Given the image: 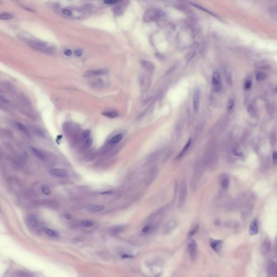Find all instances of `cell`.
I'll return each instance as SVG.
<instances>
[{"label":"cell","instance_id":"cell-1","mask_svg":"<svg viewBox=\"0 0 277 277\" xmlns=\"http://www.w3.org/2000/svg\"><path fill=\"white\" fill-rule=\"evenodd\" d=\"M19 38L26 44L38 51L49 55H52L56 52L55 48L48 43L27 36L23 34L19 35Z\"/></svg>","mask_w":277,"mask_h":277},{"label":"cell","instance_id":"cell-2","mask_svg":"<svg viewBox=\"0 0 277 277\" xmlns=\"http://www.w3.org/2000/svg\"><path fill=\"white\" fill-rule=\"evenodd\" d=\"M164 13L160 10L150 9L146 11L144 15V19L147 22L155 21L163 16Z\"/></svg>","mask_w":277,"mask_h":277},{"label":"cell","instance_id":"cell-3","mask_svg":"<svg viewBox=\"0 0 277 277\" xmlns=\"http://www.w3.org/2000/svg\"><path fill=\"white\" fill-rule=\"evenodd\" d=\"M212 85L213 87L214 90L215 92H220L222 90V84H221V78L220 73L215 71L213 73L212 75Z\"/></svg>","mask_w":277,"mask_h":277},{"label":"cell","instance_id":"cell-4","mask_svg":"<svg viewBox=\"0 0 277 277\" xmlns=\"http://www.w3.org/2000/svg\"><path fill=\"white\" fill-rule=\"evenodd\" d=\"M187 184L185 181H183L181 184L179 191V206L180 207L184 205L186 196H187Z\"/></svg>","mask_w":277,"mask_h":277},{"label":"cell","instance_id":"cell-5","mask_svg":"<svg viewBox=\"0 0 277 277\" xmlns=\"http://www.w3.org/2000/svg\"><path fill=\"white\" fill-rule=\"evenodd\" d=\"M188 253H189L190 258L192 260H194L197 257L198 246H197L196 242L194 240H192L191 241H190V243H188Z\"/></svg>","mask_w":277,"mask_h":277},{"label":"cell","instance_id":"cell-6","mask_svg":"<svg viewBox=\"0 0 277 277\" xmlns=\"http://www.w3.org/2000/svg\"><path fill=\"white\" fill-rule=\"evenodd\" d=\"M27 222L30 229L36 228L39 224V220L38 217L34 214H30L27 218Z\"/></svg>","mask_w":277,"mask_h":277},{"label":"cell","instance_id":"cell-7","mask_svg":"<svg viewBox=\"0 0 277 277\" xmlns=\"http://www.w3.org/2000/svg\"><path fill=\"white\" fill-rule=\"evenodd\" d=\"M108 73V71L106 69H99L97 70H92L86 71L83 76L85 77H92L94 76H100L106 75Z\"/></svg>","mask_w":277,"mask_h":277},{"label":"cell","instance_id":"cell-8","mask_svg":"<svg viewBox=\"0 0 277 277\" xmlns=\"http://www.w3.org/2000/svg\"><path fill=\"white\" fill-rule=\"evenodd\" d=\"M200 97V90L198 87H197L193 92V106L194 111H198L199 106V101Z\"/></svg>","mask_w":277,"mask_h":277},{"label":"cell","instance_id":"cell-9","mask_svg":"<svg viewBox=\"0 0 277 277\" xmlns=\"http://www.w3.org/2000/svg\"><path fill=\"white\" fill-rule=\"evenodd\" d=\"M50 174L52 176L56 178H65L68 176L67 171L64 169H52L50 172Z\"/></svg>","mask_w":277,"mask_h":277},{"label":"cell","instance_id":"cell-10","mask_svg":"<svg viewBox=\"0 0 277 277\" xmlns=\"http://www.w3.org/2000/svg\"><path fill=\"white\" fill-rule=\"evenodd\" d=\"M105 83L101 79H97L90 83V86L94 89H101L105 86Z\"/></svg>","mask_w":277,"mask_h":277},{"label":"cell","instance_id":"cell-11","mask_svg":"<svg viewBox=\"0 0 277 277\" xmlns=\"http://www.w3.org/2000/svg\"><path fill=\"white\" fill-rule=\"evenodd\" d=\"M141 64L142 67L146 71L152 73L154 71V66L153 64L148 60H142L141 61Z\"/></svg>","mask_w":277,"mask_h":277},{"label":"cell","instance_id":"cell-12","mask_svg":"<svg viewBox=\"0 0 277 277\" xmlns=\"http://www.w3.org/2000/svg\"><path fill=\"white\" fill-rule=\"evenodd\" d=\"M177 224L174 220H171L166 224L165 226L164 232L165 234H169L174 230L176 228Z\"/></svg>","mask_w":277,"mask_h":277},{"label":"cell","instance_id":"cell-13","mask_svg":"<svg viewBox=\"0 0 277 277\" xmlns=\"http://www.w3.org/2000/svg\"><path fill=\"white\" fill-rule=\"evenodd\" d=\"M250 234L253 236L258 234V222L257 219H255L251 222V224L250 226Z\"/></svg>","mask_w":277,"mask_h":277},{"label":"cell","instance_id":"cell-14","mask_svg":"<svg viewBox=\"0 0 277 277\" xmlns=\"http://www.w3.org/2000/svg\"><path fill=\"white\" fill-rule=\"evenodd\" d=\"M268 272L271 277H277V266L274 262H270L268 266Z\"/></svg>","mask_w":277,"mask_h":277},{"label":"cell","instance_id":"cell-15","mask_svg":"<svg viewBox=\"0 0 277 277\" xmlns=\"http://www.w3.org/2000/svg\"><path fill=\"white\" fill-rule=\"evenodd\" d=\"M210 245L211 247L213 249L214 251H219L221 249L222 245V241L220 240H211Z\"/></svg>","mask_w":277,"mask_h":277},{"label":"cell","instance_id":"cell-16","mask_svg":"<svg viewBox=\"0 0 277 277\" xmlns=\"http://www.w3.org/2000/svg\"><path fill=\"white\" fill-rule=\"evenodd\" d=\"M105 208V206L103 205H90L87 207L88 210L93 213H97L99 212L100 211H101L102 210H104Z\"/></svg>","mask_w":277,"mask_h":277},{"label":"cell","instance_id":"cell-17","mask_svg":"<svg viewBox=\"0 0 277 277\" xmlns=\"http://www.w3.org/2000/svg\"><path fill=\"white\" fill-rule=\"evenodd\" d=\"M43 231L50 237L52 238H57L59 236V233L55 231V230H53L52 229L47 228V227H44L43 229Z\"/></svg>","mask_w":277,"mask_h":277},{"label":"cell","instance_id":"cell-18","mask_svg":"<svg viewBox=\"0 0 277 277\" xmlns=\"http://www.w3.org/2000/svg\"><path fill=\"white\" fill-rule=\"evenodd\" d=\"M224 73H225V79H226L227 83L229 86H231L232 85V73H231L230 69H229V68H225Z\"/></svg>","mask_w":277,"mask_h":277},{"label":"cell","instance_id":"cell-19","mask_svg":"<svg viewBox=\"0 0 277 277\" xmlns=\"http://www.w3.org/2000/svg\"><path fill=\"white\" fill-rule=\"evenodd\" d=\"M31 150H32V152L34 154V155L36 157L38 158V159L40 160H44L45 159V156L43 155V154L41 152H40V150H37L36 148H34V147H31Z\"/></svg>","mask_w":277,"mask_h":277},{"label":"cell","instance_id":"cell-20","mask_svg":"<svg viewBox=\"0 0 277 277\" xmlns=\"http://www.w3.org/2000/svg\"><path fill=\"white\" fill-rule=\"evenodd\" d=\"M125 228H126V227L125 226L119 225V226H116L113 227L111 229V231L113 234H119L121 232L124 231Z\"/></svg>","mask_w":277,"mask_h":277},{"label":"cell","instance_id":"cell-21","mask_svg":"<svg viewBox=\"0 0 277 277\" xmlns=\"http://www.w3.org/2000/svg\"><path fill=\"white\" fill-rule=\"evenodd\" d=\"M270 246V243L269 240H265L264 241L262 246V251L264 253V254H266L269 252Z\"/></svg>","mask_w":277,"mask_h":277},{"label":"cell","instance_id":"cell-22","mask_svg":"<svg viewBox=\"0 0 277 277\" xmlns=\"http://www.w3.org/2000/svg\"><path fill=\"white\" fill-rule=\"evenodd\" d=\"M102 114L104 116H106L107 118H111V119L115 118L119 115L118 113L116 112V111H110L105 112L103 113Z\"/></svg>","mask_w":277,"mask_h":277},{"label":"cell","instance_id":"cell-23","mask_svg":"<svg viewBox=\"0 0 277 277\" xmlns=\"http://www.w3.org/2000/svg\"><path fill=\"white\" fill-rule=\"evenodd\" d=\"M16 127L19 129L20 131L22 132L23 133H24L27 135L29 136V132L28 129V128L23 125V124L17 122L16 123Z\"/></svg>","mask_w":277,"mask_h":277},{"label":"cell","instance_id":"cell-24","mask_svg":"<svg viewBox=\"0 0 277 277\" xmlns=\"http://www.w3.org/2000/svg\"><path fill=\"white\" fill-rule=\"evenodd\" d=\"M123 138V135L122 134H118L117 135H115L111 138L110 140V143L111 144H116L118 142H120V141Z\"/></svg>","mask_w":277,"mask_h":277},{"label":"cell","instance_id":"cell-25","mask_svg":"<svg viewBox=\"0 0 277 277\" xmlns=\"http://www.w3.org/2000/svg\"><path fill=\"white\" fill-rule=\"evenodd\" d=\"M191 142H192L191 138H190V139L188 140V141H187V143H186V144L185 145V147L183 148V149L181 150V152H180V153H179V154L178 155V157L179 158V157H181L184 155L185 153L187 152V150L189 149L190 147L191 146Z\"/></svg>","mask_w":277,"mask_h":277},{"label":"cell","instance_id":"cell-26","mask_svg":"<svg viewBox=\"0 0 277 277\" xmlns=\"http://www.w3.org/2000/svg\"><path fill=\"white\" fill-rule=\"evenodd\" d=\"M80 10H75V11H74V13H73V10L72 9L65 8V9H62V13L63 14L67 16H73L74 15V13H77Z\"/></svg>","mask_w":277,"mask_h":277},{"label":"cell","instance_id":"cell-27","mask_svg":"<svg viewBox=\"0 0 277 277\" xmlns=\"http://www.w3.org/2000/svg\"><path fill=\"white\" fill-rule=\"evenodd\" d=\"M255 78L259 82L264 81L266 78V75L262 71H258L255 74Z\"/></svg>","mask_w":277,"mask_h":277},{"label":"cell","instance_id":"cell-28","mask_svg":"<svg viewBox=\"0 0 277 277\" xmlns=\"http://www.w3.org/2000/svg\"><path fill=\"white\" fill-rule=\"evenodd\" d=\"M16 277H34L33 274L23 271H20L16 273Z\"/></svg>","mask_w":277,"mask_h":277},{"label":"cell","instance_id":"cell-29","mask_svg":"<svg viewBox=\"0 0 277 277\" xmlns=\"http://www.w3.org/2000/svg\"><path fill=\"white\" fill-rule=\"evenodd\" d=\"M14 15L11 13H2L0 14L1 20H10L14 18Z\"/></svg>","mask_w":277,"mask_h":277},{"label":"cell","instance_id":"cell-30","mask_svg":"<svg viewBox=\"0 0 277 277\" xmlns=\"http://www.w3.org/2000/svg\"><path fill=\"white\" fill-rule=\"evenodd\" d=\"M252 86V79L251 77H247L244 82V88L246 90H250Z\"/></svg>","mask_w":277,"mask_h":277},{"label":"cell","instance_id":"cell-31","mask_svg":"<svg viewBox=\"0 0 277 277\" xmlns=\"http://www.w3.org/2000/svg\"><path fill=\"white\" fill-rule=\"evenodd\" d=\"M80 225L83 227H90L93 226L94 223L90 220H84L80 222Z\"/></svg>","mask_w":277,"mask_h":277},{"label":"cell","instance_id":"cell-32","mask_svg":"<svg viewBox=\"0 0 277 277\" xmlns=\"http://www.w3.org/2000/svg\"><path fill=\"white\" fill-rule=\"evenodd\" d=\"M229 179L227 178H224L222 181H221V186L222 187V189L224 190H226L227 189L228 187H229Z\"/></svg>","mask_w":277,"mask_h":277},{"label":"cell","instance_id":"cell-33","mask_svg":"<svg viewBox=\"0 0 277 277\" xmlns=\"http://www.w3.org/2000/svg\"><path fill=\"white\" fill-rule=\"evenodd\" d=\"M157 170H155V169H153L152 171L151 172H150V176H149V178L148 179V184H150L153 180L154 179V177H153L154 176H156V173H157Z\"/></svg>","mask_w":277,"mask_h":277},{"label":"cell","instance_id":"cell-34","mask_svg":"<svg viewBox=\"0 0 277 277\" xmlns=\"http://www.w3.org/2000/svg\"><path fill=\"white\" fill-rule=\"evenodd\" d=\"M41 191L45 195H48L50 194L51 193V191H50V189L49 188V187L46 185H43L42 186V187L41 188Z\"/></svg>","mask_w":277,"mask_h":277},{"label":"cell","instance_id":"cell-35","mask_svg":"<svg viewBox=\"0 0 277 277\" xmlns=\"http://www.w3.org/2000/svg\"><path fill=\"white\" fill-rule=\"evenodd\" d=\"M35 133H36L38 136H39L40 137H41L42 138H46V136H45V133L42 131L41 129H36L35 130Z\"/></svg>","mask_w":277,"mask_h":277},{"label":"cell","instance_id":"cell-36","mask_svg":"<svg viewBox=\"0 0 277 277\" xmlns=\"http://www.w3.org/2000/svg\"><path fill=\"white\" fill-rule=\"evenodd\" d=\"M234 106V101L233 99H229L227 103V109L229 111H231Z\"/></svg>","mask_w":277,"mask_h":277},{"label":"cell","instance_id":"cell-37","mask_svg":"<svg viewBox=\"0 0 277 277\" xmlns=\"http://www.w3.org/2000/svg\"><path fill=\"white\" fill-rule=\"evenodd\" d=\"M152 229V227L150 225H147L142 229V232L144 234H147L150 233Z\"/></svg>","mask_w":277,"mask_h":277},{"label":"cell","instance_id":"cell-38","mask_svg":"<svg viewBox=\"0 0 277 277\" xmlns=\"http://www.w3.org/2000/svg\"><path fill=\"white\" fill-rule=\"evenodd\" d=\"M247 111L248 113L252 115V116H255V109L254 108V107L252 106H249L248 107H247Z\"/></svg>","mask_w":277,"mask_h":277},{"label":"cell","instance_id":"cell-39","mask_svg":"<svg viewBox=\"0 0 277 277\" xmlns=\"http://www.w3.org/2000/svg\"><path fill=\"white\" fill-rule=\"evenodd\" d=\"M198 228V227L197 226H196L195 227H194L193 229L190 231V232L188 233V235L189 238H191L192 236H194V234L197 231Z\"/></svg>","mask_w":277,"mask_h":277},{"label":"cell","instance_id":"cell-40","mask_svg":"<svg viewBox=\"0 0 277 277\" xmlns=\"http://www.w3.org/2000/svg\"><path fill=\"white\" fill-rule=\"evenodd\" d=\"M93 139L91 138H87V139L86 141V143H85V145H86V147L87 148H90V147L92 144H93Z\"/></svg>","mask_w":277,"mask_h":277},{"label":"cell","instance_id":"cell-41","mask_svg":"<svg viewBox=\"0 0 277 277\" xmlns=\"http://www.w3.org/2000/svg\"><path fill=\"white\" fill-rule=\"evenodd\" d=\"M0 97H1V101L2 102H3L4 103H8L9 102V100H8L7 98L3 94V93L1 92V94H0Z\"/></svg>","mask_w":277,"mask_h":277},{"label":"cell","instance_id":"cell-42","mask_svg":"<svg viewBox=\"0 0 277 277\" xmlns=\"http://www.w3.org/2000/svg\"><path fill=\"white\" fill-rule=\"evenodd\" d=\"M273 160L274 164H277V152L276 151H274L272 154Z\"/></svg>","mask_w":277,"mask_h":277},{"label":"cell","instance_id":"cell-43","mask_svg":"<svg viewBox=\"0 0 277 277\" xmlns=\"http://www.w3.org/2000/svg\"><path fill=\"white\" fill-rule=\"evenodd\" d=\"M233 154H234V155H236V156H239V157L241 156V155H242V153H241L240 152H239L238 150H237L236 148H233Z\"/></svg>","mask_w":277,"mask_h":277},{"label":"cell","instance_id":"cell-44","mask_svg":"<svg viewBox=\"0 0 277 277\" xmlns=\"http://www.w3.org/2000/svg\"><path fill=\"white\" fill-rule=\"evenodd\" d=\"M122 258L124 259H131L133 258V256L132 255H128V254H123L121 255Z\"/></svg>","mask_w":277,"mask_h":277},{"label":"cell","instance_id":"cell-45","mask_svg":"<svg viewBox=\"0 0 277 277\" xmlns=\"http://www.w3.org/2000/svg\"><path fill=\"white\" fill-rule=\"evenodd\" d=\"M74 55L75 56H78V57H79V56H81L82 55V51L80 49H78V50H76L74 52Z\"/></svg>","mask_w":277,"mask_h":277},{"label":"cell","instance_id":"cell-46","mask_svg":"<svg viewBox=\"0 0 277 277\" xmlns=\"http://www.w3.org/2000/svg\"><path fill=\"white\" fill-rule=\"evenodd\" d=\"M118 1H104V3L106 4H114L116 3H118Z\"/></svg>","mask_w":277,"mask_h":277},{"label":"cell","instance_id":"cell-47","mask_svg":"<svg viewBox=\"0 0 277 277\" xmlns=\"http://www.w3.org/2000/svg\"><path fill=\"white\" fill-rule=\"evenodd\" d=\"M90 134V131H88V130H87L86 131H85L84 132V133H83V138H87L89 136Z\"/></svg>","mask_w":277,"mask_h":277},{"label":"cell","instance_id":"cell-48","mask_svg":"<svg viewBox=\"0 0 277 277\" xmlns=\"http://www.w3.org/2000/svg\"><path fill=\"white\" fill-rule=\"evenodd\" d=\"M71 53H72V52H71V50H70V49H67V50H65V52H64V54H65L66 56H71Z\"/></svg>","mask_w":277,"mask_h":277}]
</instances>
